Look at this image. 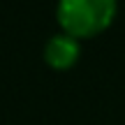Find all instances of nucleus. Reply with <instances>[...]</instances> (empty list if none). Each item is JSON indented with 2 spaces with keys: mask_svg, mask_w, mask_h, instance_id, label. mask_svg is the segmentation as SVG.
Segmentation results:
<instances>
[{
  "mask_svg": "<svg viewBox=\"0 0 125 125\" xmlns=\"http://www.w3.org/2000/svg\"><path fill=\"white\" fill-rule=\"evenodd\" d=\"M116 12L118 0H58L56 19L62 32L76 40H88L107 30Z\"/></svg>",
  "mask_w": 125,
  "mask_h": 125,
  "instance_id": "nucleus-1",
  "label": "nucleus"
},
{
  "mask_svg": "<svg viewBox=\"0 0 125 125\" xmlns=\"http://www.w3.org/2000/svg\"><path fill=\"white\" fill-rule=\"evenodd\" d=\"M81 56V46H79V40L67 32H60V35H53L44 46V60L51 70H58V72H65V70H72L76 65Z\"/></svg>",
  "mask_w": 125,
  "mask_h": 125,
  "instance_id": "nucleus-2",
  "label": "nucleus"
}]
</instances>
